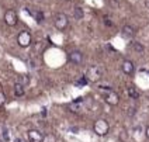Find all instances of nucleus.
I'll list each match as a JSON object with an SVG mask.
<instances>
[{"label":"nucleus","instance_id":"nucleus-1","mask_svg":"<svg viewBox=\"0 0 149 142\" xmlns=\"http://www.w3.org/2000/svg\"><path fill=\"white\" fill-rule=\"evenodd\" d=\"M93 131H94V134L99 135V136H106L108 134V131H110V125H108V123L104 118H100V120L94 121Z\"/></svg>","mask_w":149,"mask_h":142},{"label":"nucleus","instance_id":"nucleus-2","mask_svg":"<svg viewBox=\"0 0 149 142\" xmlns=\"http://www.w3.org/2000/svg\"><path fill=\"white\" fill-rule=\"evenodd\" d=\"M103 76V70L100 66H89L87 70H86V75L84 77L87 79V82H91V83H97Z\"/></svg>","mask_w":149,"mask_h":142},{"label":"nucleus","instance_id":"nucleus-3","mask_svg":"<svg viewBox=\"0 0 149 142\" xmlns=\"http://www.w3.org/2000/svg\"><path fill=\"white\" fill-rule=\"evenodd\" d=\"M54 24H55V27L58 28L59 31H63L68 25H69V18H68V16L65 13H58V14L55 16Z\"/></svg>","mask_w":149,"mask_h":142},{"label":"nucleus","instance_id":"nucleus-4","mask_svg":"<svg viewBox=\"0 0 149 142\" xmlns=\"http://www.w3.org/2000/svg\"><path fill=\"white\" fill-rule=\"evenodd\" d=\"M17 42H18V45L21 47V48H27V47H30L31 45V42H33V37H31V34L28 33V31H21V33L17 35Z\"/></svg>","mask_w":149,"mask_h":142},{"label":"nucleus","instance_id":"nucleus-5","mask_svg":"<svg viewBox=\"0 0 149 142\" xmlns=\"http://www.w3.org/2000/svg\"><path fill=\"white\" fill-rule=\"evenodd\" d=\"M18 21V17H17V13L14 10H7L4 13V23L8 25V27H14Z\"/></svg>","mask_w":149,"mask_h":142},{"label":"nucleus","instance_id":"nucleus-6","mask_svg":"<svg viewBox=\"0 0 149 142\" xmlns=\"http://www.w3.org/2000/svg\"><path fill=\"white\" fill-rule=\"evenodd\" d=\"M69 62H70L72 65H76V66L80 65V63L83 62V54L77 49L72 51V52L69 54Z\"/></svg>","mask_w":149,"mask_h":142},{"label":"nucleus","instance_id":"nucleus-7","mask_svg":"<svg viewBox=\"0 0 149 142\" xmlns=\"http://www.w3.org/2000/svg\"><path fill=\"white\" fill-rule=\"evenodd\" d=\"M104 100H106V103H107L108 106H118L120 96H118L116 92H113V90H108L107 94H106V97H104Z\"/></svg>","mask_w":149,"mask_h":142},{"label":"nucleus","instance_id":"nucleus-8","mask_svg":"<svg viewBox=\"0 0 149 142\" xmlns=\"http://www.w3.org/2000/svg\"><path fill=\"white\" fill-rule=\"evenodd\" d=\"M27 136H28V141L30 142H41L42 141V132H40L38 129H30L27 132Z\"/></svg>","mask_w":149,"mask_h":142},{"label":"nucleus","instance_id":"nucleus-9","mask_svg":"<svg viewBox=\"0 0 149 142\" xmlns=\"http://www.w3.org/2000/svg\"><path fill=\"white\" fill-rule=\"evenodd\" d=\"M121 69H123V72L125 75H132L134 70H135V65L131 61H124L123 65H121Z\"/></svg>","mask_w":149,"mask_h":142},{"label":"nucleus","instance_id":"nucleus-10","mask_svg":"<svg viewBox=\"0 0 149 142\" xmlns=\"http://www.w3.org/2000/svg\"><path fill=\"white\" fill-rule=\"evenodd\" d=\"M69 107H70V111H73V113H74V111H76V113H79L80 110H83V109H84V104H83L82 97H79L77 100H74L73 103L69 106Z\"/></svg>","mask_w":149,"mask_h":142},{"label":"nucleus","instance_id":"nucleus-11","mask_svg":"<svg viewBox=\"0 0 149 142\" xmlns=\"http://www.w3.org/2000/svg\"><path fill=\"white\" fill-rule=\"evenodd\" d=\"M121 33H123V37H124V38L131 40L134 35H135V30H134V27H131V25H124Z\"/></svg>","mask_w":149,"mask_h":142},{"label":"nucleus","instance_id":"nucleus-12","mask_svg":"<svg viewBox=\"0 0 149 142\" xmlns=\"http://www.w3.org/2000/svg\"><path fill=\"white\" fill-rule=\"evenodd\" d=\"M14 94H16L17 97L24 96V86H23L21 83H16V84H14Z\"/></svg>","mask_w":149,"mask_h":142},{"label":"nucleus","instance_id":"nucleus-13","mask_svg":"<svg viewBox=\"0 0 149 142\" xmlns=\"http://www.w3.org/2000/svg\"><path fill=\"white\" fill-rule=\"evenodd\" d=\"M73 16H74V18L76 20H82L83 17H84V11H83V8L82 7H74V10H73Z\"/></svg>","mask_w":149,"mask_h":142},{"label":"nucleus","instance_id":"nucleus-14","mask_svg":"<svg viewBox=\"0 0 149 142\" xmlns=\"http://www.w3.org/2000/svg\"><path fill=\"white\" fill-rule=\"evenodd\" d=\"M127 93H128V96H130L131 99H134V100H136V99L139 97V92H138L135 87H128Z\"/></svg>","mask_w":149,"mask_h":142},{"label":"nucleus","instance_id":"nucleus-15","mask_svg":"<svg viewBox=\"0 0 149 142\" xmlns=\"http://www.w3.org/2000/svg\"><path fill=\"white\" fill-rule=\"evenodd\" d=\"M31 14H33V17L35 18V21H37V23H41V21H44V13H42V11L37 10V11H34V13H31Z\"/></svg>","mask_w":149,"mask_h":142},{"label":"nucleus","instance_id":"nucleus-16","mask_svg":"<svg viewBox=\"0 0 149 142\" xmlns=\"http://www.w3.org/2000/svg\"><path fill=\"white\" fill-rule=\"evenodd\" d=\"M41 142H56V136L54 134H45L42 136Z\"/></svg>","mask_w":149,"mask_h":142},{"label":"nucleus","instance_id":"nucleus-17","mask_svg":"<svg viewBox=\"0 0 149 142\" xmlns=\"http://www.w3.org/2000/svg\"><path fill=\"white\" fill-rule=\"evenodd\" d=\"M132 48L136 51L138 54H143V51H145V48L142 47L141 44H138V42H132Z\"/></svg>","mask_w":149,"mask_h":142},{"label":"nucleus","instance_id":"nucleus-18","mask_svg":"<svg viewBox=\"0 0 149 142\" xmlns=\"http://www.w3.org/2000/svg\"><path fill=\"white\" fill-rule=\"evenodd\" d=\"M86 82H87V79H86L84 76H82V77H80L79 80H76V82H74V84H79V86H83V84H86Z\"/></svg>","mask_w":149,"mask_h":142},{"label":"nucleus","instance_id":"nucleus-19","mask_svg":"<svg viewBox=\"0 0 149 142\" xmlns=\"http://www.w3.org/2000/svg\"><path fill=\"white\" fill-rule=\"evenodd\" d=\"M18 83H21L23 86H24V84H27V83H30V77H27L25 75H24V76H21V80H20Z\"/></svg>","mask_w":149,"mask_h":142},{"label":"nucleus","instance_id":"nucleus-20","mask_svg":"<svg viewBox=\"0 0 149 142\" xmlns=\"http://www.w3.org/2000/svg\"><path fill=\"white\" fill-rule=\"evenodd\" d=\"M4 103H6V96H4L3 92H0V107H1Z\"/></svg>","mask_w":149,"mask_h":142},{"label":"nucleus","instance_id":"nucleus-21","mask_svg":"<svg viewBox=\"0 0 149 142\" xmlns=\"http://www.w3.org/2000/svg\"><path fill=\"white\" fill-rule=\"evenodd\" d=\"M3 136H4V141H8V139H10V135H8L7 129H4V131H3Z\"/></svg>","mask_w":149,"mask_h":142},{"label":"nucleus","instance_id":"nucleus-22","mask_svg":"<svg viewBox=\"0 0 149 142\" xmlns=\"http://www.w3.org/2000/svg\"><path fill=\"white\" fill-rule=\"evenodd\" d=\"M128 110H130V111H128V116H134V114H135V109H134V107L132 109H128Z\"/></svg>","mask_w":149,"mask_h":142},{"label":"nucleus","instance_id":"nucleus-23","mask_svg":"<svg viewBox=\"0 0 149 142\" xmlns=\"http://www.w3.org/2000/svg\"><path fill=\"white\" fill-rule=\"evenodd\" d=\"M145 135H146V138L149 139V127H146V129H145Z\"/></svg>","mask_w":149,"mask_h":142},{"label":"nucleus","instance_id":"nucleus-24","mask_svg":"<svg viewBox=\"0 0 149 142\" xmlns=\"http://www.w3.org/2000/svg\"><path fill=\"white\" fill-rule=\"evenodd\" d=\"M16 142H21V141H20V139H16Z\"/></svg>","mask_w":149,"mask_h":142},{"label":"nucleus","instance_id":"nucleus-25","mask_svg":"<svg viewBox=\"0 0 149 142\" xmlns=\"http://www.w3.org/2000/svg\"><path fill=\"white\" fill-rule=\"evenodd\" d=\"M0 142H3V141H1V139H0Z\"/></svg>","mask_w":149,"mask_h":142}]
</instances>
